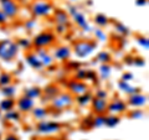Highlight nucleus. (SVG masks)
Listing matches in <instances>:
<instances>
[{
	"label": "nucleus",
	"instance_id": "11",
	"mask_svg": "<svg viewBox=\"0 0 149 140\" xmlns=\"http://www.w3.org/2000/svg\"><path fill=\"white\" fill-rule=\"evenodd\" d=\"M147 102H148V97L146 94H143V93L138 92V93H134V94L129 96L127 105L133 107V108H142V107L147 104Z\"/></svg>",
	"mask_w": 149,
	"mask_h": 140
},
{
	"label": "nucleus",
	"instance_id": "47",
	"mask_svg": "<svg viewBox=\"0 0 149 140\" xmlns=\"http://www.w3.org/2000/svg\"><path fill=\"white\" fill-rule=\"evenodd\" d=\"M5 140H19V139L14 134H9V135H6V137H5Z\"/></svg>",
	"mask_w": 149,
	"mask_h": 140
},
{
	"label": "nucleus",
	"instance_id": "44",
	"mask_svg": "<svg viewBox=\"0 0 149 140\" xmlns=\"http://www.w3.org/2000/svg\"><path fill=\"white\" fill-rule=\"evenodd\" d=\"M9 20H10V19H9L5 14L0 10V25H6L9 22Z\"/></svg>",
	"mask_w": 149,
	"mask_h": 140
},
{
	"label": "nucleus",
	"instance_id": "15",
	"mask_svg": "<svg viewBox=\"0 0 149 140\" xmlns=\"http://www.w3.org/2000/svg\"><path fill=\"white\" fill-rule=\"evenodd\" d=\"M54 19L56 25H65V26H70V15L67 11L62 10V9H55L54 12Z\"/></svg>",
	"mask_w": 149,
	"mask_h": 140
},
{
	"label": "nucleus",
	"instance_id": "25",
	"mask_svg": "<svg viewBox=\"0 0 149 140\" xmlns=\"http://www.w3.org/2000/svg\"><path fill=\"white\" fill-rule=\"evenodd\" d=\"M120 122V118L118 115L114 114H108L106 115V120H104V125L108 128H114L116 125H118V123Z\"/></svg>",
	"mask_w": 149,
	"mask_h": 140
},
{
	"label": "nucleus",
	"instance_id": "37",
	"mask_svg": "<svg viewBox=\"0 0 149 140\" xmlns=\"http://www.w3.org/2000/svg\"><path fill=\"white\" fill-rule=\"evenodd\" d=\"M97 79V73L93 69H87L86 71V81H91V82H96Z\"/></svg>",
	"mask_w": 149,
	"mask_h": 140
},
{
	"label": "nucleus",
	"instance_id": "8",
	"mask_svg": "<svg viewBox=\"0 0 149 140\" xmlns=\"http://www.w3.org/2000/svg\"><path fill=\"white\" fill-rule=\"evenodd\" d=\"M0 10L9 19H15L19 15L20 6L16 0H0Z\"/></svg>",
	"mask_w": 149,
	"mask_h": 140
},
{
	"label": "nucleus",
	"instance_id": "42",
	"mask_svg": "<svg viewBox=\"0 0 149 140\" xmlns=\"http://www.w3.org/2000/svg\"><path fill=\"white\" fill-rule=\"evenodd\" d=\"M67 30H68V26H65V25H56V27H55V31L57 32V34H66L67 32Z\"/></svg>",
	"mask_w": 149,
	"mask_h": 140
},
{
	"label": "nucleus",
	"instance_id": "18",
	"mask_svg": "<svg viewBox=\"0 0 149 140\" xmlns=\"http://www.w3.org/2000/svg\"><path fill=\"white\" fill-rule=\"evenodd\" d=\"M31 114L36 120L40 122V120H45L49 116V109L45 107H34L31 110Z\"/></svg>",
	"mask_w": 149,
	"mask_h": 140
},
{
	"label": "nucleus",
	"instance_id": "9",
	"mask_svg": "<svg viewBox=\"0 0 149 140\" xmlns=\"http://www.w3.org/2000/svg\"><path fill=\"white\" fill-rule=\"evenodd\" d=\"M128 110V105L127 102H124L123 99H119V98H114L113 100L108 102V105H107V112H109V114H122L125 113Z\"/></svg>",
	"mask_w": 149,
	"mask_h": 140
},
{
	"label": "nucleus",
	"instance_id": "24",
	"mask_svg": "<svg viewBox=\"0 0 149 140\" xmlns=\"http://www.w3.org/2000/svg\"><path fill=\"white\" fill-rule=\"evenodd\" d=\"M112 24H113L114 30L117 31L119 35H122V36H128V35L130 34L129 29L123 24V22H120V21H113Z\"/></svg>",
	"mask_w": 149,
	"mask_h": 140
},
{
	"label": "nucleus",
	"instance_id": "34",
	"mask_svg": "<svg viewBox=\"0 0 149 140\" xmlns=\"http://www.w3.org/2000/svg\"><path fill=\"white\" fill-rule=\"evenodd\" d=\"M104 120H106V115L104 114H98V115L93 116V127H96V128L103 127Z\"/></svg>",
	"mask_w": 149,
	"mask_h": 140
},
{
	"label": "nucleus",
	"instance_id": "17",
	"mask_svg": "<svg viewBox=\"0 0 149 140\" xmlns=\"http://www.w3.org/2000/svg\"><path fill=\"white\" fill-rule=\"evenodd\" d=\"M25 60H26L27 64H29L31 68L36 69V71H40V69L44 68L42 63H41V61L39 60V57L36 56L35 52H27V53L25 55Z\"/></svg>",
	"mask_w": 149,
	"mask_h": 140
},
{
	"label": "nucleus",
	"instance_id": "30",
	"mask_svg": "<svg viewBox=\"0 0 149 140\" xmlns=\"http://www.w3.org/2000/svg\"><path fill=\"white\" fill-rule=\"evenodd\" d=\"M11 82H13V76L9 72L0 73V87H1V88L11 85Z\"/></svg>",
	"mask_w": 149,
	"mask_h": 140
},
{
	"label": "nucleus",
	"instance_id": "2",
	"mask_svg": "<svg viewBox=\"0 0 149 140\" xmlns=\"http://www.w3.org/2000/svg\"><path fill=\"white\" fill-rule=\"evenodd\" d=\"M19 46L11 40H0V60L11 62L19 53Z\"/></svg>",
	"mask_w": 149,
	"mask_h": 140
},
{
	"label": "nucleus",
	"instance_id": "7",
	"mask_svg": "<svg viewBox=\"0 0 149 140\" xmlns=\"http://www.w3.org/2000/svg\"><path fill=\"white\" fill-rule=\"evenodd\" d=\"M61 124L57 122H51V120H40L36 124V130L40 134H56L61 130Z\"/></svg>",
	"mask_w": 149,
	"mask_h": 140
},
{
	"label": "nucleus",
	"instance_id": "43",
	"mask_svg": "<svg viewBox=\"0 0 149 140\" xmlns=\"http://www.w3.org/2000/svg\"><path fill=\"white\" fill-rule=\"evenodd\" d=\"M83 125L87 128H92L93 127V116H87L83 119Z\"/></svg>",
	"mask_w": 149,
	"mask_h": 140
},
{
	"label": "nucleus",
	"instance_id": "49",
	"mask_svg": "<svg viewBox=\"0 0 149 140\" xmlns=\"http://www.w3.org/2000/svg\"><path fill=\"white\" fill-rule=\"evenodd\" d=\"M0 137H1V133H0Z\"/></svg>",
	"mask_w": 149,
	"mask_h": 140
},
{
	"label": "nucleus",
	"instance_id": "38",
	"mask_svg": "<svg viewBox=\"0 0 149 140\" xmlns=\"http://www.w3.org/2000/svg\"><path fill=\"white\" fill-rule=\"evenodd\" d=\"M132 64L137 67H143L146 64V61L142 57H132Z\"/></svg>",
	"mask_w": 149,
	"mask_h": 140
},
{
	"label": "nucleus",
	"instance_id": "33",
	"mask_svg": "<svg viewBox=\"0 0 149 140\" xmlns=\"http://www.w3.org/2000/svg\"><path fill=\"white\" fill-rule=\"evenodd\" d=\"M93 34H95V37L97 41H101V42H104V41H107V35L106 32L100 29V27H97V29L93 30Z\"/></svg>",
	"mask_w": 149,
	"mask_h": 140
},
{
	"label": "nucleus",
	"instance_id": "3",
	"mask_svg": "<svg viewBox=\"0 0 149 140\" xmlns=\"http://www.w3.org/2000/svg\"><path fill=\"white\" fill-rule=\"evenodd\" d=\"M31 41H32V46H34L35 49H47L51 45L55 44L56 35L52 31L45 30V31H41L37 35H35Z\"/></svg>",
	"mask_w": 149,
	"mask_h": 140
},
{
	"label": "nucleus",
	"instance_id": "41",
	"mask_svg": "<svg viewBox=\"0 0 149 140\" xmlns=\"http://www.w3.org/2000/svg\"><path fill=\"white\" fill-rule=\"evenodd\" d=\"M24 26H25L26 30H32V29H34V27L36 26V20H35V19H30V20H26L25 24H24Z\"/></svg>",
	"mask_w": 149,
	"mask_h": 140
},
{
	"label": "nucleus",
	"instance_id": "6",
	"mask_svg": "<svg viewBox=\"0 0 149 140\" xmlns=\"http://www.w3.org/2000/svg\"><path fill=\"white\" fill-rule=\"evenodd\" d=\"M74 103V98L71 93H58L51 99V107L56 110H63L70 108Z\"/></svg>",
	"mask_w": 149,
	"mask_h": 140
},
{
	"label": "nucleus",
	"instance_id": "23",
	"mask_svg": "<svg viewBox=\"0 0 149 140\" xmlns=\"http://www.w3.org/2000/svg\"><path fill=\"white\" fill-rule=\"evenodd\" d=\"M14 107H15V99H14V98H4V99L0 102V112H3V113L13 110Z\"/></svg>",
	"mask_w": 149,
	"mask_h": 140
},
{
	"label": "nucleus",
	"instance_id": "50",
	"mask_svg": "<svg viewBox=\"0 0 149 140\" xmlns=\"http://www.w3.org/2000/svg\"><path fill=\"white\" fill-rule=\"evenodd\" d=\"M72 1H76V0H72Z\"/></svg>",
	"mask_w": 149,
	"mask_h": 140
},
{
	"label": "nucleus",
	"instance_id": "19",
	"mask_svg": "<svg viewBox=\"0 0 149 140\" xmlns=\"http://www.w3.org/2000/svg\"><path fill=\"white\" fill-rule=\"evenodd\" d=\"M27 98H30V99H37V98H40L41 96H42V89L39 87H29V88H25L24 89V94Z\"/></svg>",
	"mask_w": 149,
	"mask_h": 140
},
{
	"label": "nucleus",
	"instance_id": "10",
	"mask_svg": "<svg viewBox=\"0 0 149 140\" xmlns=\"http://www.w3.org/2000/svg\"><path fill=\"white\" fill-rule=\"evenodd\" d=\"M67 89L70 91L72 96H81L83 93L88 92V85L82 81H77V79H71L66 83Z\"/></svg>",
	"mask_w": 149,
	"mask_h": 140
},
{
	"label": "nucleus",
	"instance_id": "40",
	"mask_svg": "<svg viewBox=\"0 0 149 140\" xmlns=\"http://www.w3.org/2000/svg\"><path fill=\"white\" fill-rule=\"evenodd\" d=\"M95 97L101 98V99H107V98H108V93H107V91H104V89H97Z\"/></svg>",
	"mask_w": 149,
	"mask_h": 140
},
{
	"label": "nucleus",
	"instance_id": "32",
	"mask_svg": "<svg viewBox=\"0 0 149 140\" xmlns=\"http://www.w3.org/2000/svg\"><path fill=\"white\" fill-rule=\"evenodd\" d=\"M111 58H112L111 53L107 52V51H100V52L97 53V56H96V60L98 62H101V63H109Z\"/></svg>",
	"mask_w": 149,
	"mask_h": 140
},
{
	"label": "nucleus",
	"instance_id": "16",
	"mask_svg": "<svg viewBox=\"0 0 149 140\" xmlns=\"http://www.w3.org/2000/svg\"><path fill=\"white\" fill-rule=\"evenodd\" d=\"M36 56L39 57L44 67H50L51 64H54V57L52 55L49 53V51L46 49H36Z\"/></svg>",
	"mask_w": 149,
	"mask_h": 140
},
{
	"label": "nucleus",
	"instance_id": "36",
	"mask_svg": "<svg viewBox=\"0 0 149 140\" xmlns=\"http://www.w3.org/2000/svg\"><path fill=\"white\" fill-rule=\"evenodd\" d=\"M137 42L141 45L144 50H148V49H149V41H148L147 37H144V36H138V37H137Z\"/></svg>",
	"mask_w": 149,
	"mask_h": 140
},
{
	"label": "nucleus",
	"instance_id": "12",
	"mask_svg": "<svg viewBox=\"0 0 149 140\" xmlns=\"http://www.w3.org/2000/svg\"><path fill=\"white\" fill-rule=\"evenodd\" d=\"M15 104L17 107V109L20 113H29V112L32 110V108L35 107V100L30 99L25 96H21L19 99L15 102Z\"/></svg>",
	"mask_w": 149,
	"mask_h": 140
},
{
	"label": "nucleus",
	"instance_id": "27",
	"mask_svg": "<svg viewBox=\"0 0 149 140\" xmlns=\"http://www.w3.org/2000/svg\"><path fill=\"white\" fill-rule=\"evenodd\" d=\"M4 118H5L6 120H9V122H19V120L21 119V114L19 110H9L6 112L5 114H4Z\"/></svg>",
	"mask_w": 149,
	"mask_h": 140
},
{
	"label": "nucleus",
	"instance_id": "4",
	"mask_svg": "<svg viewBox=\"0 0 149 140\" xmlns=\"http://www.w3.org/2000/svg\"><path fill=\"white\" fill-rule=\"evenodd\" d=\"M97 49V42L92 40L77 41L73 45V52L78 58H86Z\"/></svg>",
	"mask_w": 149,
	"mask_h": 140
},
{
	"label": "nucleus",
	"instance_id": "21",
	"mask_svg": "<svg viewBox=\"0 0 149 140\" xmlns=\"http://www.w3.org/2000/svg\"><path fill=\"white\" fill-rule=\"evenodd\" d=\"M118 88L123 93H127L128 96H132V94H134V93H138L139 92V88L130 86L129 82H124V81H122V79L118 82Z\"/></svg>",
	"mask_w": 149,
	"mask_h": 140
},
{
	"label": "nucleus",
	"instance_id": "13",
	"mask_svg": "<svg viewBox=\"0 0 149 140\" xmlns=\"http://www.w3.org/2000/svg\"><path fill=\"white\" fill-rule=\"evenodd\" d=\"M71 55H72V50L68 46H58V47L55 49L52 57L54 60H57V61L62 62V61H68Z\"/></svg>",
	"mask_w": 149,
	"mask_h": 140
},
{
	"label": "nucleus",
	"instance_id": "45",
	"mask_svg": "<svg viewBox=\"0 0 149 140\" xmlns=\"http://www.w3.org/2000/svg\"><path fill=\"white\" fill-rule=\"evenodd\" d=\"M133 73H130V72H125V73H123L122 74V81H124V82H129V81H132L133 79Z\"/></svg>",
	"mask_w": 149,
	"mask_h": 140
},
{
	"label": "nucleus",
	"instance_id": "35",
	"mask_svg": "<svg viewBox=\"0 0 149 140\" xmlns=\"http://www.w3.org/2000/svg\"><path fill=\"white\" fill-rule=\"evenodd\" d=\"M86 71L87 69L77 68L76 72H74V78L73 79H77V81H85L86 79Z\"/></svg>",
	"mask_w": 149,
	"mask_h": 140
},
{
	"label": "nucleus",
	"instance_id": "48",
	"mask_svg": "<svg viewBox=\"0 0 149 140\" xmlns=\"http://www.w3.org/2000/svg\"><path fill=\"white\" fill-rule=\"evenodd\" d=\"M87 5H88V6L92 5V0H87Z\"/></svg>",
	"mask_w": 149,
	"mask_h": 140
},
{
	"label": "nucleus",
	"instance_id": "26",
	"mask_svg": "<svg viewBox=\"0 0 149 140\" xmlns=\"http://www.w3.org/2000/svg\"><path fill=\"white\" fill-rule=\"evenodd\" d=\"M42 93H45V96L47 97V98L52 99L55 96H57L58 93H60V88L57 86H55V85H50L47 87H45V89L42 91Z\"/></svg>",
	"mask_w": 149,
	"mask_h": 140
},
{
	"label": "nucleus",
	"instance_id": "29",
	"mask_svg": "<svg viewBox=\"0 0 149 140\" xmlns=\"http://www.w3.org/2000/svg\"><path fill=\"white\" fill-rule=\"evenodd\" d=\"M16 45L19 46V49H22V50H30L32 47V41L30 39H27V37H21V39H19L16 41Z\"/></svg>",
	"mask_w": 149,
	"mask_h": 140
},
{
	"label": "nucleus",
	"instance_id": "46",
	"mask_svg": "<svg viewBox=\"0 0 149 140\" xmlns=\"http://www.w3.org/2000/svg\"><path fill=\"white\" fill-rule=\"evenodd\" d=\"M148 4V0H136V5L138 6H146Z\"/></svg>",
	"mask_w": 149,
	"mask_h": 140
},
{
	"label": "nucleus",
	"instance_id": "28",
	"mask_svg": "<svg viewBox=\"0 0 149 140\" xmlns=\"http://www.w3.org/2000/svg\"><path fill=\"white\" fill-rule=\"evenodd\" d=\"M111 74H112V67H111V64H108V63H102L101 67H100V76H101V78L108 79Z\"/></svg>",
	"mask_w": 149,
	"mask_h": 140
},
{
	"label": "nucleus",
	"instance_id": "14",
	"mask_svg": "<svg viewBox=\"0 0 149 140\" xmlns=\"http://www.w3.org/2000/svg\"><path fill=\"white\" fill-rule=\"evenodd\" d=\"M91 105H92L93 113H96V115H98V114H106L107 113V105H108V100L93 97L92 100H91Z\"/></svg>",
	"mask_w": 149,
	"mask_h": 140
},
{
	"label": "nucleus",
	"instance_id": "5",
	"mask_svg": "<svg viewBox=\"0 0 149 140\" xmlns=\"http://www.w3.org/2000/svg\"><path fill=\"white\" fill-rule=\"evenodd\" d=\"M67 11H68V12H67L68 15L72 16L74 24H76L78 27H80L82 31H85V32H90V31H91V25L88 24L86 15H85V14H83L82 11L78 10L77 6L70 5L68 9H67Z\"/></svg>",
	"mask_w": 149,
	"mask_h": 140
},
{
	"label": "nucleus",
	"instance_id": "1",
	"mask_svg": "<svg viewBox=\"0 0 149 140\" xmlns=\"http://www.w3.org/2000/svg\"><path fill=\"white\" fill-rule=\"evenodd\" d=\"M55 10L54 4L50 0H35L30 6L31 15L35 17H47Z\"/></svg>",
	"mask_w": 149,
	"mask_h": 140
},
{
	"label": "nucleus",
	"instance_id": "31",
	"mask_svg": "<svg viewBox=\"0 0 149 140\" xmlns=\"http://www.w3.org/2000/svg\"><path fill=\"white\" fill-rule=\"evenodd\" d=\"M1 93H3V96L5 98H14L15 94H16V87L11 86V85H9L6 87H3L1 88Z\"/></svg>",
	"mask_w": 149,
	"mask_h": 140
},
{
	"label": "nucleus",
	"instance_id": "22",
	"mask_svg": "<svg viewBox=\"0 0 149 140\" xmlns=\"http://www.w3.org/2000/svg\"><path fill=\"white\" fill-rule=\"evenodd\" d=\"M92 98H93L92 93L88 91V92L83 93V94H81V96H77L74 100H76V103H77L78 105H81V107H87L88 104H91Z\"/></svg>",
	"mask_w": 149,
	"mask_h": 140
},
{
	"label": "nucleus",
	"instance_id": "20",
	"mask_svg": "<svg viewBox=\"0 0 149 140\" xmlns=\"http://www.w3.org/2000/svg\"><path fill=\"white\" fill-rule=\"evenodd\" d=\"M93 22H95L100 29H102V27H106L107 25H109L111 20L108 19V16L104 15L103 12H98V14H96V15L93 16Z\"/></svg>",
	"mask_w": 149,
	"mask_h": 140
},
{
	"label": "nucleus",
	"instance_id": "39",
	"mask_svg": "<svg viewBox=\"0 0 149 140\" xmlns=\"http://www.w3.org/2000/svg\"><path fill=\"white\" fill-rule=\"evenodd\" d=\"M143 115H144V113H143V110H141V109L132 110L129 113V116H130V118H133V119H139V118H142Z\"/></svg>",
	"mask_w": 149,
	"mask_h": 140
}]
</instances>
